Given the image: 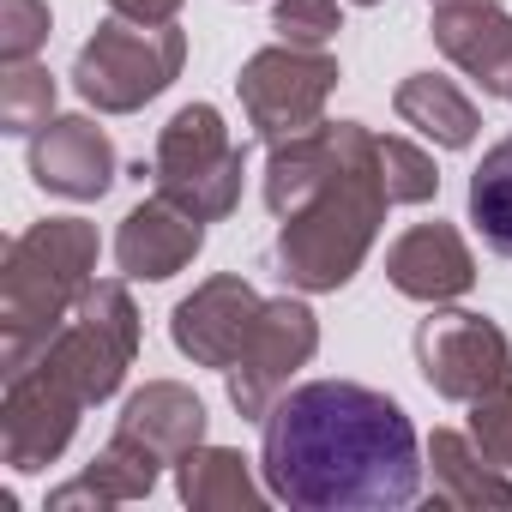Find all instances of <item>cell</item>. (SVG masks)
Masks as SVG:
<instances>
[{
    "label": "cell",
    "mask_w": 512,
    "mask_h": 512,
    "mask_svg": "<svg viewBox=\"0 0 512 512\" xmlns=\"http://www.w3.org/2000/svg\"><path fill=\"white\" fill-rule=\"evenodd\" d=\"M386 284L410 302H458L470 284H476V260H470V247L452 223H410L392 247H386Z\"/></svg>",
    "instance_id": "cell-12"
},
{
    "label": "cell",
    "mask_w": 512,
    "mask_h": 512,
    "mask_svg": "<svg viewBox=\"0 0 512 512\" xmlns=\"http://www.w3.org/2000/svg\"><path fill=\"white\" fill-rule=\"evenodd\" d=\"M175 488L199 512H253V506L266 500L260 488H253V476H247V458L229 452V446H193V452H181L175 458Z\"/></svg>",
    "instance_id": "cell-21"
},
{
    "label": "cell",
    "mask_w": 512,
    "mask_h": 512,
    "mask_svg": "<svg viewBox=\"0 0 512 512\" xmlns=\"http://www.w3.org/2000/svg\"><path fill=\"white\" fill-rule=\"evenodd\" d=\"M85 392L55 368V362H25L19 374H7V404H0V458L13 470H43L67 452L73 428H79Z\"/></svg>",
    "instance_id": "cell-10"
},
{
    "label": "cell",
    "mask_w": 512,
    "mask_h": 512,
    "mask_svg": "<svg viewBox=\"0 0 512 512\" xmlns=\"http://www.w3.org/2000/svg\"><path fill=\"white\" fill-rule=\"evenodd\" d=\"M43 362H55L79 392L85 404H103L115 398V386L127 380L133 356H139V308L121 284H91L73 308V320L37 350ZM31 356V362H37Z\"/></svg>",
    "instance_id": "cell-6"
},
{
    "label": "cell",
    "mask_w": 512,
    "mask_h": 512,
    "mask_svg": "<svg viewBox=\"0 0 512 512\" xmlns=\"http://www.w3.org/2000/svg\"><path fill=\"white\" fill-rule=\"evenodd\" d=\"M392 109H398L404 127H416V133L434 139L440 151H464V145H476V133H482L476 103H470L452 79H440V73H410V79L398 85Z\"/></svg>",
    "instance_id": "cell-19"
},
{
    "label": "cell",
    "mask_w": 512,
    "mask_h": 512,
    "mask_svg": "<svg viewBox=\"0 0 512 512\" xmlns=\"http://www.w3.org/2000/svg\"><path fill=\"white\" fill-rule=\"evenodd\" d=\"M115 428L133 434L139 446H151L163 464H175L181 452L205 446V404H199L181 380H151V386H139V392L127 398V410H121Z\"/></svg>",
    "instance_id": "cell-16"
},
{
    "label": "cell",
    "mask_w": 512,
    "mask_h": 512,
    "mask_svg": "<svg viewBox=\"0 0 512 512\" xmlns=\"http://www.w3.org/2000/svg\"><path fill=\"white\" fill-rule=\"evenodd\" d=\"M428 464H434V494L446 506H512V482L500 476L494 458H482V446L470 434L434 428Z\"/></svg>",
    "instance_id": "cell-20"
},
{
    "label": "cell",
    "mask_w": 512,
    "mask_h": 512,
    "mask_svg": "<svg viewBox=\"0 0 512 512\" xmlns=\"http://www.w3.org/2000/svg\"><path fill=\"white\" fill-rule=\"evenodd\" d=\"M31 175L61 199H103L115 181V145L91 115H55L31 133Z\"/></svg>",
    "instance_id": "cell-13"
},
{
    "label": "cell",
    "mask_w": 512,
    "mask_h": 512,
    "mask_svg": "<svg viewBox=\"0 0 512 512\" xmlns=\"http://www.w3.org/2000/svg\"><path fill=\"white\" fill-rule=\"evenodd\" d=\"M380 181H386V199L392 205H428L440 193V169L422 145L398 139V133H380Z\"/></svg>",
    "instance_id": "cell-24"
},
{
    "label": "cell",
    "mask_w": 512,
    "mask_h": 512,
    "mask_svg": "<svg viewBox=\"0 0 512 512\" xmlns=\"http://www.w3.org/2000/svg\"><path fill=\"white\" fill-rule=\"evenodd\" d=\"M49 31V0H0V61H37Z\"/></svg>",
    "instance_id": "cell-26"
},
{
    "label": "cell",
    "mask_w": 512,
    "mask_h": 512,
    "mask_svg": "<svg viewBox=\"0 0 512 512\" xmlns=\"http://www.w3.org/2000/svg\"><path fill=\"white\" fill-rule=\"evenodd\" d=\"M434 43L488 97L512 91V19L500 13V0L494 7H434Z\"/></svg>",
    "instance_id": "cell-15"
},
{
    "label": "cell",
    "mask_w": 512,
    "mask_h": 512,
    "mask_svg": "<svg viewBox=\"0 0 512 512\" xmlns=\"http://www.w3.org/2000/svg\"><path fill=\"white\" fill-rule=\"evenodd\" d=\"M332 163H338V121H320V127H308L296 139H278L272 157H266V205H272V217L278 223L296 217L326 187Z\"/></svg>",
    "instance_id": "cell-18"
},
{
    "label": "cell",
    "mask_w": 512,
    "mask_h": 512,
    "mask_svg": "<svg viewBox=\"0 0 512 512\" xmlns=\"http://www.w3.org/2000/svg\"><path fill=\"white\" fill-rule=\"evenodd\" d=\"M314 350H320V320H314V308L296 302V296H272V302L260 308V320H253L241 356L223 368L229 404H235L247 422H266V410L290 392L296 368H308Z\"/></svg>",
    "instance_id": "cell-8"
},
{
    "label": "cell",
    "mask_w": 512,
    "mask_h": 512,
    "mask_svg": "<svg viewBox=\"0 0 512 512\" xmlns=\"http://www.w3.org/2000/svg\"><path fill=\"white\" fill-rule=\"evenodd\" d=\"M272 31H278V43L326 49V43L344 31V7H338V0H278Z\"/></svg>",
    "instance_id": "cell-25"
},
{
    "label": "cell",
    "mask_w": 512,
    "mask_h": 512,
    "mask_svg": "<svg viewBox=\"0 0 512 512\" xmlns=\"http://www.w3.org/2000/svg\"><path fill=\"white\" fill-rule=\"evenodd\" d=\"M205 247V223L193 211H181L175 199L151 193L139 199L127 217H121V235H115V266L139 284H163L175 278L181 266H193V253Z\"/></svg>",
    "instance_id": "cell-14"
},
{
    "label": "cell",
    "mask_w": 512,
    "mask_h": 512,
    "mask_svg": "<svg viewBox=\"0 0 512 512\" xmlns=\"http://www.w3.org/2000/svg\"><path fill=\"white\" fill-rule=\"evenodd\" d=\"M470 440L482 446V458L512 470V386H500V392L470 404Z\"/></svg>",
    "instance_id": "cell-27"
},
{
    "label": "cell",
    "mask_w": 512,
    "mask_h": 512,
    "mask_svg": "<svg viewBox=\"0 0 512 512\" xmlns=\"http://www.w3.org/2000/svg\"><path fill=\"white\" fill-rule=\"evenodd\" d=\"M350 7H380V0H350Z\"/></svg>",
    "instance_id": "cell-30"
},
{
    "label": "cell",
    "mask_w": 512,
    "mask_h": 512,
    "mask_svg": "<svg viewBox=\"0 0 512 512\" xmlns=\"http://www.w3.org/2000/svg\"><path fill=\"white\" fill-rule=\"evenodd\" d=\"M506 103H512V91H506Z\"/></svg>",
    "instance_id": "cell-31"
},
{
    "label": "cell",
    "mask_w": 512,
    "mask_h": 512,
    "mask_svg": "<svg viewBox=\"0 0 512 512\" xmlns=\"http://www.w3.org/2000/svg\"><path fill=\"white\" fill-rule=\"evenodd\" d=\"M428 7H494V0H428Z\"/></svg>",
    "instance_id": "cell-29"
},
{
    "label": "cell",
    "mask_w": 512,
    "mask_h": 512,
    "mask_svg": "<svg viewBox=\"0 0 512 512\" xmlns=\"http://www.w3.org/2000/svg\"><path fill=\"white\" fill-rule=\"evenodd\" d=\"M55 121V79L37 61H7L0 73V133H37Z\"/></svg>",
    "instance_id": "cell-23"
},
{
    "label": "cell",
    "mask_w": 512,
    "mask_h": 512,
    "mask_svg": "<svg viewBox=\"0 0 512 512\" xmlns=\"http://www.w3.org/2000/svg\"><path fill=\"white\" fill-rule=\"evenodd\" d=\"M338 79L344 73H338V61L326 49L272 43L241 67L235 91H241V109H247L253 133L266 145H278V139H296V133L326 121V97L338 91Z\"/></svg>",
    "instance_id": "cell-7"
},
{
    "label": "cell",
    "mask_w": 512,
    "mask_h": 512,
    "mask_svg": "<svg viewBox=\"0 0 512 512\" xmlns=\"http://www.w3.org/2000/svg\"><path fill=\"white\" fill-rule=\"evenodd\" d=\"M157 470H163V458L151 452V446H139L133 434H109V446L91 458V470L79 476V482H61L55 494H49V506L61 512V506H115V500H145L151 488H157Z\"/></svg>",
    "instance_id": "cell-17"
},
{
    "label": "cell",
    "mask_w": 512,
    "mask_h": 512,
    "mask_svg": "<svg viewBox=\"0 0 512 512\" xmlns=\"http://www.w3.org/2000/svg\"><path fill=\"white\" fill-rule=\"evenodd\" d=\"M260 308H266V296L253 290L247 278L217 272V278H205L193 296L175 302V314H169V338H175V350L193 356L199 368H229V362L241 356L253 320H260Z\"/></svg>",
    "instance_id": "cell-11"
},
{
    "label": "cell",
    "mask_w": 512,
    "mask_h": 512,
    "mask_svg": "<svg viewBox=\"0 0 512 512\" xmlns=\"http://www.w3.org/2000/svg\"><path fill=\"white\" fill-rule=\"evenodd\" d=\"M470 223L482 229V241L512 260V139L488 145L476 175H470Z\"/></svg>",
    "instance_id": "cell-22"
},
{
    "label": "cell",
    "mask_w": 512,
    "mask_h": 512,
    "mask_svg": "<svg viewBox=\"0 0 512 512\" xmlns=\"http://www.w3.org/2000/svg\"><path fill=\"white\" fill-rule=\"evenodd\" d=\"M187 37L175 25H139V19H109L73 61V85L97 115H133L151 97H163L181 79Z\"/></svg>",
    "instance_id": "cell-5"
},
{
    "label": "cell",
    "mask_w": 512,
    "mask_h": 512,
    "mask_svg": "<svg viewBox=\"0 0 512 512\" xmlns=\"http://www.w3.org/2000/svg\"><path fill=\"white\" fill-rule=\"evenodd\" d=\"M115 19H139V25H175L181 0H109Z\"/></svg>",
    "instance_id": "cell-28"
},
{
    "label": "cell",
    "mask_w": 512,
    "mask_h": 512,
    "mask_svg": "<svg viewBox=\"0 0 512 512\" xmlns=\"http://www.w3.org/2000/svg\"><path fill=\"white\" fill-rule=\"evenodd\" d=\"M416 368L440 398L476 404V398L512 386V344L494 320L446 308V314H428L416 326Z\"/></svg>",
    "instance_id": "cell-9"
},
{
    "label": "cell",
    "mask_w": 512,
    "mask_h": 512,
    "mask_svg": "<svg viewBox=\"0 0 512 512\" xmlns=\"http://www.w3.org/2000/svg\"><path fill=\"white\" fill-rule=\"evenodd\" d=\"M386 211H392V199L380 181V133H368L362 121H338V163H332L326 187L278 229L284 284L314 290V296L344 290L362 272Z\"/></svg>",
    "instance_id": "cell-2"
},
{
    "label": "cell",
    "mask_w": 512,
    "mask_h": 512,
    "mask_svg": "<svg viewBox=\"0 0 512 512\" xmlns=\"http://www.w3.org/2000/svg\"><path fill=\"white\" fill-rule=\"evenodd\" d=\"M151 175H157V193L163 199H175L199 223H217V217H229L241 205L247 145L229 139V127H223V115L211 103H187V109H175L163 121Z\"/></svg>",
    "instance_id": "cell-4"
},
{
    "label": "cell",
    "mask_w": 512,
    "mask_h": 512,
    "mask_svg": "<svg viewBox=\"0 0 512 512\" xmlns=\"http://www.w3.org/2000/svg\"><path fill=\"white\" fill-rule=\"evenodd\" d=\"M97 229L85 217H49L25 229L7 247L0 266V368L19 374L79 308V296L97 284Z\"/></svg>",
    "instance_id": "cell-3"
},
{
    "label": "cell",
    "mask_w": 512,
    "mask_h": 512,
    "mask_svg": "<svg viewBox=\"0 0 512 512\" xmlns=\"http://www.w3.org/2000/svg\"><path fill=\"white\" fill-rule=\"evenodd\" d=\"M266 488L302 512L410 506L422 488V446L398 398L356 380H308L260 422Z\"/></svg>",
    "instance_id": "cell-1"
}]
</instances>
